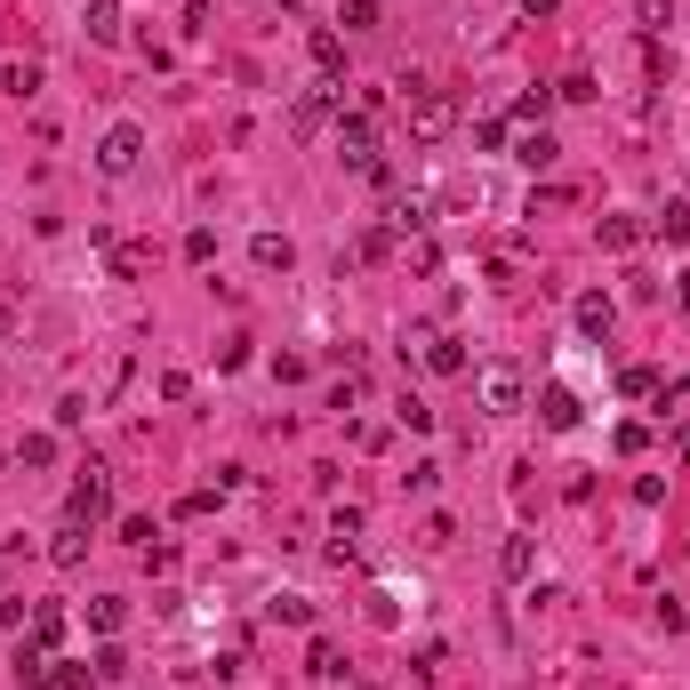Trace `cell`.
<instances>
[{
  "instance_id": "cell-26",
  "label": "cell",
  "mask_w": 690,
  "mask_h": 690,
  "mask_svg": "<svg viewBox=\"0 0 690 690\" xmlns=\"http://www.w3.org/2000/svg\"><path fill=\"white\" fill-rule=\"evenodd\" d=\"M56 458V434H25L16 442V465H49Z\"/></svg>"
},
{
  "instance_id": "cell-14",
  "label": "cell",
  "mask_w": 690,
  "mask_h": 690,
  "mask_svg": "<svg viewBox=\"0 0 690 690\" xmlns=\"http://www.w3.org/2000/svg\"><path fill=\"white\" fill-rule=\"evenodd\" d=\"M250 257H257L266 273H290V257H297V250H290V233H257V241H250Z\"/></svg>"
},
{
  "instance_id": "cell-25",
  "label": "cell",
  "mask_w": 690,
  "mask_h": 690,
  "mask_svg": "<svg viewBox=\"0 0 690 690\" xmlns=\"http://www.w3.org/2000/svg\"><path fill=\"white\" fill-rule=\"evenodd\" d=\"M145 266H153V250H137V241H113V273H120V281H137Z\"/></svg>"
},
{
  "instance_id": "cell-33",
  "label": "cell",
  "mask_w": 690,
  "mask_h": 690,
  "mask_svg": "<svg viewBox=\"0 0 690 690\" xmlns=\"http://www.w3.org/2000/svg\"><path fill=\"white\" fill-rule=\"evenodd\" d=\"M554 97H571V105H586V97H595V73H562V80H554Z\"/></svg>"
},
{
  "instance_id": "cell-37",
  "label": "cell",
  "mask_w": 690,
  "mask_h": 690,
  "mask_svg": "<svg viewBox=\"0 0 690 690\" xmlns=\"http://www.w3.org/2000/svg\"><path fill=\"white\" fill-rule=\"evenodd\" d=\"M273 9H306V0H273Z\"/></svg>"
},
{
  "instance_id": "cell-27",
  "label": "cell",
  "mask_w": 690,
  "mask_h": 690,
  "mask_svg": "<svg viewBox=\"0 0 690 690\" xmlns=\"http://www.w3.org/2000/svg\"><path fill=\"white\" fill-rule=\"evenodd\" d=\"M306 666H314V675H321V682H337V675H345V659H337V642H314V651H306Z\"/></svg>"
},
{
  "instance_id": "cell-16",
  "label": "cell",
  "mask_w": 690,
  "mask_h": 690,
  "mask_svg": "<svg viewBox=\"0 0 690 690\" xmlns=\"http://www.w3.org/2000/svg\"><path fill=\"white\" fill-rule=\"evenodd\" d=\"M651 233H666L675 250H690V201H666V209L651 217Z\"/></svg>"
},
{
  "instance_id": "cell-21",
  "label": "cell",
  "mask_w": 690,
  "mask_h": 690,
  "mask_svg": "<svg viewBox=\"0 0 690 690\" xmlns=\"http://www.w3.org/2000/svg\"><path fill=\"white\" fill-rule=\"evenodd\" d=\"M314 65H321V73H330V80L345 73V40H337L330 25H321V33H314Z\"/></svg>"
},
{
  "instance_id": "cell-29",
  "label": "cell",
  "mask_w": 690,
  "mask_h": 690,
  "mask_svg": "<svg viewBox=\"0 0 690 690\" xmlns=\"http://www.w3.org/2000/svg\"><path fill=\"white\" fill-rule=\"evenodd\" d=\"M209 257H217V233L193 226V233H186V266H209Z\"/></svg>"
},
{
  "instance_id": "cell-17",
  "label": "cell",
  "mask_w": 690,
  "mask_h": 690,
  "mask_svg": "<svg viewBox=\"0 0 690 690\" xmlns=\"http://www.w3.org/2000/svg\"><path fill=\"white\" fill-rule=\"evenodd\" d=\"M611 321H618L611 297H578V330H586V337H611Z\"/></svg>"
},
{
  "instance_id": "cell-35",
  "label": "cell",
  "mask_w": 690,
  "mask_h": 690,
  "mask_svg": "<svg viewBox=\"0 0 690 690\" xmlns=\"http://www.w3.org/2000/svg\"><path fill=\"white\" fill-rule=\"evenodd\" d=\"M522 9H531V16H554V9H562V0H522Z\"/></svg>"
},
{
  "instance_id": "cell-23",
  "label": "cell",
  "mask_w": 690,
  "mask_h": 690,
  "mask_svg": "<svg viewBox=\"0 0 690 690\" xmlns=\"http://www.w3.org/2000/svg\"><path fill=\"white\" fill-rule=\"evenodd\" d=\"M337 25L345 33H378V0H337Z\"/></svg>"
},
{
  "instance_id": "cell-2",
  "label": "cell",
  "mask_w": 690,
  "mask_h": 690,
  "mask_svg": "<svg viewBox=\"0 0 690 690\" xmlns=\"http://www.w3.org/2000/svg\"><path fill=\"white\" fill-rule=\"evenodd\" d=\"M65 522H80V531L113 522V474H105V465H80V482H73V498H65Z\"/></svg>"
},
{
  "instance_id": "cell-11",
  "label": "cell",
  "mask_w": 690,
  "mask_h": 690,
  "mask_svg": "<svg viewBox=\"0 0 690 690\" xmlns=\"http://www.w3.org/2000/svg\"><path fill=\"white\" fill-rule=\"evenodd\" d=\"M16 690H56L49 651H40V642H25V651H16Z\"/></svg>"
},
{
  "instance_id": "cell-1",
  "label": "cell",
  "mask_w": 690,
  "mask_h": 690,
  "mask_svg": "<svg viewBox=\"0 0 690 690\" xmlns=\"http://www.w3.org/2000/svg\"><path fill=\"white\" fill-rule=\"evenodd\" d=\"M401 89H410V137L418 145H442V137L458 129V105L442 89H425V80H401Z\"/></svg>"
},
{
  "instance_id": "cell-8",
  "label": "cell",
  "mask_w": 690,
  "mask_h": 690,
  "mask_svg": "<svg viewBox=\"0 0 690 690\" xmlns=\"http://www.w3.org/2000/svg\"><path fill=\"white\" fill-rule=\"evenodd\" d=\"M595 233H602V250H611V257H635V250H642V233H651V226H642V217H602Z\"/></svg>"
},
{
  "instance_id": "cell-12",
  "label": "cell",
  "mask_w": 690,
  "mask_h": 690,
  "mask_svg": "<svg viewBox=\"0 0 690 690\" xmlns=\"http://www.w3.org/2000/svg\"><path fill=\"white\" fill-rule=\"evenodd\" d=\"M498 571H506V578H531V571H538V538H522V531H514V538L498 546Z\"/></svg>"
},
{
  "instance_id": "cell-7",
  "label": "cell",
  "mask_w": 690,
  "mask_h": 690,
  "mask_svg": "<svg viewBox=\"0 0 690 690\" xmlns=\"http://www.w3.org/2000/svg\"><path fill=\"white\" fill-rule=\"evenodd\" d=\"M385 233H410L418 241L425 233V201L418 193H385Z\"/></svg>"
},
{
  "instance_id": "cell-31",
  "label": "cell",
  "mask_w": 690,
  "mask_h": 690,
  "mask_svg": "<svg viewBox=\"0 0 690 690\" xmlns=\"http://www.w3.org/2000/svg\"><path fill=\"white\" fill-rule=\"evenodd\" d=\"M0 89H9V97H33L40 89V65H9V73H0Z\"/></svg>"
},
{
  "instance_id": "cell-13",
  "label": "cell",
  "mask_w": 690,
  "mask_h": 690,
  "mask_svg": "<svg viewBox=\"0 0 690 690\" xmlns=\"http://www.w3.org/2000/svg\"><path fill=\"white\" fill-rule=\"evenodd\" d=\"M337 97H345L337 80H330V89H314V97H297V137H314L321 120H330V105H337Z\"/></svg>"
},
{
  "instance_id": "cell-20",
  "label": "cell",
  "mask_w": 690,
  "mask_h": 690,
  "mask_svg": "<svg viewBox=\"0 0 690 690\" xmlns=\"http://www.w3.org/2000/svg\"><path fill=\"white\" fill-rule=\"evenodd\" d=\"M120 618H129V602H120V595H97L89 602V626H97V635H120Z\"/></svg>"
},
{
  "instance_id": "cell-34",
  "label": "cell",
  "mask_w": 690,
  "mask_h": 690,
  "mask_svg": "<svg viewBox=\"0 0 690 690\" xmlns=\"http://www.w3.org/2000/svg\"><path fill=\"white\" fill-rule=\"evenodd\" d=\"M546 105H554V89H531V97H514V120H546Z\"/></svg>"
},
{
  "instance_id": "cell-3",
  "label": "cell",
  "mask_w": 690,
  "mask_h": 690,
  "mask_svg": "<svg viewBox=\"0 0 690 690\" xmlns=\"http://www.w3.org/2000/svg\"><path fill=\"white\" fill-rule=\"evenodd\" d=\"M401 354H418L434 378H465V345L450 330H410V337H401Z\"/></svg>"
},
{
  "instance_id": "cell-6",
  "label": "cell",
  "mask_w": 690,
  "mask_h": 690,
  "mask_svg": "<svg viewBox=\"0 0 690 690\" xmlns=\"http://www.w3.org/2000/svg\"><path fill=\"white\" fill-rule=\"evenodd\" d=\"M80 25H89L97 49H113L120 40V0H80Z\"/></svg>"
},
{
  "instance_id": "cell-9",
  "label": "cell",
  "mask_w": 690,
  "mask_h": 690,
  "mask_svg": "<svg viewBox=\"0 0 690 690\" xmlns=\"http://www.w3.org/2000/svg\"><path fill=\"white\" fill-rule=\"evenodd\" d=\"M538 418L554 425V434H571V425H578V394H571V385H546V394H538Z\"/></svg>"
},
{
  "instance_id": "cell-4",
  "label": "cell",
  "mask_w": 690,
  "mask_h": 690,
  "mask_svg": "<svg viewBox=\"0 0 690 690\" xmlns=\"http://www.w3.org/2000/svg\"><path fill=\"white\" fill-rule=\"evenodd\" d=\"M137 153H145V129H137V120H113L105 145H97V169H105V177H129Z\"/></svg>"
},
{
  "instance_id": "cell-15",
  "label": "cell",
  "mask_w": 690,
  "mask_h": 690,
  "mask_svg": "<svg viewBox=\"0 0 690 690\" xmlns=\"http://www.w3.org/2000/svg\"><path fill=\"white\" fill-rule=\"evenodd\" d=\"M554 153H562V145H554V137H546V129H531V137H522V145H514V161H522V169H531V177H538V169H554Z\"/></svg>"
},
{
  "instance_id": "cell-28",
  "label": "cell",
  "mask_w": 690,
  "mask_h": 690,
  "mask_svg": "<svg viewBox=\"0 0 690 690\" xmlns=\"http://www.w3.org/2000/svg\"><path fill=\"white\" fill-rule=\"evenodd\" d=\"M385 250H394V233H385V226H370V233H361V250H354V266H378Z\"/></svg>"
},
{
  "instance_id": "cell-18",
  "label": "cell",
  "mask_w": 690,
  "mask_h": 690,
  "mask_svg": "<svg viewBox=\"0 0 690 690\" xmlns=\"http://www.w3.org/2000/svg\"><path fill=\"white\" fill-rule=\"evenodd\" d=\"M659 385H666V378L642 370V361H635V370H618V394H626V401H659Z\"/></svg>"
},
{
  "instance_id": "cell-24",
  "label": "cell",
  "mask_w": 690,
  "mask_h": 690,
  "mask_svg": "<svg viewBox=\"0 0 690 690\" xmlns=\"http://www.w3.org/2000/svg\"><path fill=\"white\" fill-rule=\"evenodd\" d=\"M635 25H642V33L659 40L666 25H675V0H635Z\"/></svg>"
},
{
  "instance_id": "cell-30",
  "label": "cell",
  "mask_w": 690,
  "mask_h": 690,
  "mask_svg": "<svg viewBox=\"0 0 690 690\" xmlns=\"http://www.w3.org/2000/svg\"><path fill=\"white\" fill-rule=\"evenodd\" d=\"M394 418H401V425H410V434H425V425H434V410H425V401H418V394H401V401H394Z\"/></svg>"
},
{
  "instance_id": "cell-5",
  "label": "cell",
  "mask_w": 690,
  "mask_h": 690,
  "mask_svg": "<svg viewBox=\"0 0 690 690\" xmlns=\"http://www.w3.org/2000/svg\"><path fill=\"white\" fill-rule=\"evenodd\" d=\"M474 385H482V401H490V410H522V401H531V394H522V370H514V361H490Z\"/></svg>"
},
{
  "instance_id": "cell-32",
  "label": "cell",
  "mask_w": 690,
  "mask_h": 690,
  "mask_svg": "<svg viewBox=\"0 0 690 690\" xmlns=\"http://www.w3.org/2000/svg\"><path fill=\"white\" fill-rule=\"evenodd\" d=\"M611 442H618V458H642V450H651V425H618Z\"/></svg>"
},
{
  "instance_id": "cell-36",
  "label": "cell",
  "mask_w": 690,
  "mask_h": 690,
  "mask_svg": "<svg viewBox=\"0 0 690 690\" xmlns=\"http://www.w3.org/2000/svg\"><path fill=\"white\" fill-rule=\"evenodd\" d=\"M675 297H682V306H690V266H682V273H675Z\"/></svg>"
},
{
  "instance_id": "cell-19",
  "label": "cell",
  "mask_w": 690,
  "mask_h": 690,
  "mask_svg": "<svg viewBox=\"0 0 690 690\" xmlns=\"http://www.w3.org/2000/svg\"><path fill=\"white\" fill-rule=\"evenodd\" d=\"M33 642H40V651L65 642V611H56V602H40V611H33Z\"/></svg>"
},
{
  "instance_id": "cell-22",
  "label": "cell",
  "mask_w": 690,
  "mask_h": 690,
  "mask_svg": "<svg viewBox=\"0 0 690 690\" xmlns=\"http://www.w3.org/2000/svg\"><path fill=\"white\" fill-rule=\"evenodd\" d=\"M266 618H273V626H314V602H297V595H273V602H266Z\"/></svg>"
},
{
  "instance_id": "cell-10",
  "label": "cell",
  "mask_w": 690,
  "mask_h": 690,
  "mask_svg": "<svg viewBox=\"0 0 690 690\" xmlns=\"http://www.w3.org/2000/svg\"><path fill=\"white\" fill-rule=\"evenodd\" d=\"M49 562H56V571H80V562H89V531H80V522H65V531L49 538Z\"/></svg>"
}]
</instances>
